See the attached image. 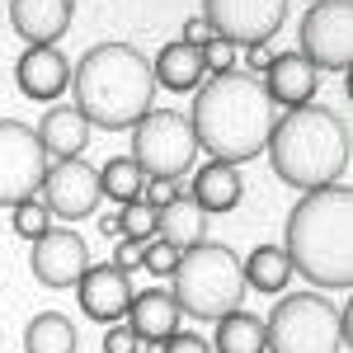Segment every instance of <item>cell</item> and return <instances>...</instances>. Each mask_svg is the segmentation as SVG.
I'll return each mask as SVG.
<instances>
[{
	"label": "cell",
	"mask_w": 353,
	"mask_h": 353,
	"mask_svg": "<svg viewBox=\"0 0 353 353\" xmlns=\"http://www.w3.org/2000/svg\"><path fill=\"white\" fill-rule=\"evenodd\" d=\"M48 156L38 146V132L19 118H0V208H19L48 179Z\"/></svg>",
	"instance_id": "obj_9"
},
{
	"label": "cell",
	"mask_w": 353,
	"mask_h": 353,
	"mask_svg": "<svg viewBox=\"0 0 353 353\" xmlns=\"http://www.w3.org/2000/svg\"><path fill=\"white\" fill-rule=\"evenodd\" d=\"M269 353H349V311L325 292H288L264 321Z\"/></svg>",
	"instance_id": "obj_6"
},
{
	"label": "cell",
	"mask_w": 353,
	"mask_h": 353,
	"mask_svg": "<svg viewBox=\"0 0 353 353\" xmlns=\"http://www.w3.org/2000/svg\"><path fill=\"white\" fill-rule=\"evenodd\" d=\"M141 349V339H137L128 325H109V334H104V353H137Z\"/></svg>",
	"instance_id": "obj_34"
},
{
	"label": "cell",
	"mask_w": 353,
	"mask_h": 353,
	"mask_svg": "<svg viewBox=\"0 0 353 353\" xmlns=\"http://www.w3.org/2000/svg\"><path fill=\"white\" fill-rule=\"evenodd\" d=\"M179 179H146L141 184V203H151V208H165V203H174L179 198Z\"/></svg>",
	"instance_id": "obj_31"
},
{
	"label": "cell",
	"mask_w": 353,
	"mask_h": 353,
	"mask_svg": "<svg viewBox=\"0 0 353 353\" xmlns=\"http://www.w3.org/2000/svg\"><path fill=\"white\" fill-rule=\"evenodd\" d=\"M141 184H146V174L137 170L132 156H113L99 165V198H109V203H137Z\"/></svg>",
	"instance_id": "obj_25"
},
{
	"label": "cell",
	"mask_w": 353,
	"mask_h": 353,
	"mask_svg": "<svg viewBox=\"0 0 353 353\" xmlns=\"http://www.w3.org/2000/svg\"><path fill=\"white\" fill-rule=\"evenodd\" d=\"M174 264H179V250H174V245L156 241V236L141 245V269L151 273V278H170V273H174Z\"/></svg>",
	"instance_id": "obj_28"
},
{
	"label": "cell",
	"mask_w": 353,
	"mask_h": 353,
	"mask_svg": "<svg viewBox=\"0 0 353 353\" xmlns=\"http://www.w3.org/2000/svg\"><path fill=\"white\" fill-rule=\"evenodd\" d=\"M283 250L316 292H349L353 288V193L344 184L301 193L288 212Z\"/></svg>",
	"instance_id": "obj_2"
},
{
	"label": "cell",
	"mask_w": 353,
	"mask_h": 353,
	"mask_svg": "<svg viewBox=\"0 0 353 353\" xmlns=\"http://www.w3.org/2000/svg\"><path fill=\"white\" fill-rule=\"evenodd\" d=\"M297 52L316 71H349L353 66V0H316L301 14Z\"/></svg>",
	"instance_id": "obj_8"
},
{
	"label": "cell",
	"mask_w": 353,
	"mask_h": 353,
	"mask_svg": "<svg viewBox=\"0 0 353 353\" xmlns=\"http://www.w3.org/2000/svg\"><path fill=\"white\" fill-rule=\"evenodd\" d=\"M212 349L217 353H269V339H264V321L250 316V311H226L217 321V334H212Z\"/></svg>",
	"instance_id": "obj_23"
},
{
	"label": "cell",
	"mask_w": 353,
	"mask_h": 353,
	"mask_svg": "<svg viewBox=\"0 0 353 353\" xmlns=\"http://www.w3.org/2000/svg\"><path fill=\"white\" fill-rule=\"evenodd\" d=\"M156 241L174 245V250H189V245L208 241V212L193 203L189 193H179L174 203L156 208Z\"/></svg>",
	"instance_id": "obj_21"
},
{
	"label": "cell",
	"mask_w": 353,
	"mask_h": 353,
	"mask_svg": "<svg viewBox=\"0 0 353 353\" xmlns=\"http://www.w3.org/2000/svg\"><path fill=\"white\" fill-rule=\"evenodd\" d=\"M189 198L212 217V212H231L236 203L245 198V179H241V165H226V161H208L198 174H193V189Z\"/></svg>",
	"instance_id": "obj_19"
},
{
	"label": "cell",
	"mask_w": 353,
	"mask_h": 353,
	"mask_svg": "<svg viewBox=\"0 0 353 353\" xmlns=\"http://www.w3.org/2000/svg\"><path fill=\"white\" fill-rule=\"evenodd\" d=\"M118 231L128 236V241H151L156 236V208L151 203H123V212H118Z\"/></svg>",
	"instance_id": "obj_26"
},
{
	"label": "cell",
	"mask_w": 353,
	"mask_h": 353,
	"mask_svg": "<svg viewBox=\"0 0 353 353\" xmlns=\"http://www.w3.org/2000/svg\"><path fill=\"white\" fill-rule=\"evenodd\" d=\"M76 297L94 325H118L128 316V301H132V278L113 264H90L76 283Z\"/></svg>",
	"instance_id": "obj_13"
},
{
	"label": "cell",
	"mask_w": 353,
	"mask_h": 353,
	"mask_svg": "<svg viewBox=\"0 0 353 353\" xmlns=\"http://www.w3.org/2000/svg\"><path fill=\"white\" fill-rule=\"evenodd\" d=\"M264 151L273 161V174L288 189H325V184H339L349 170V123L330 104H301L273 123Z\"/></svg>",
	"instance_id": "obj_4"
},
{
	"label": "cell",
	"mask_w": 353,
	"mask_h": 353,
	"mask_svg": "<svg viewBox=\"0 0 353 353\" xmlns=\"http://www.w3.org/2000/svg\"><path fill=\"white\" fill-rule=\"evenodd\" d=\"M76 113L99 132H132V123L156 99L151 57L132 43H94L71 66Z\"/></svg>",
	"instance_id": "obj_3"
},
{
	"label": "cell",
	"mask_w": 353,
	"mask_h": 353,
	"mask_svg": "<svg viewBox=\"0 0 353 353\" xmlns=\"http://www.w3.org/2000/svg\"><path fill=\"white\" fill-rule=\"evenodd\" d=\"M278 123V109L264 94V85L245 71H226V76H208L193 90V113L189 128L198 137V151H208L212 161L245 165L254 161L269 132Z\"/></svg>",
	"instance_id": "obj_1"
},
{
	"label": "cell",
	"mask_w": 353,
	"mask_h": 353,
	"mask_svg": "<svg viewBox=\"0 0 353 353\" xmlns=\"http://www.w3.org/2000/svg\"><path fill=\"white\" fill-rule=\"evenodd\" d=\"M259 85H264V94L273 99V109H301V104H316L321 71L301 52H283V57H269V71H264Z\"/></svg>",
	"instance_id": "obj_15"
},
{
	"label": "cell",
	"mask_w": 353,
	"mask_h": 353,
	"mask_svg": "<svg viewBox=\"0 0 353 353\" xmlns=\"http://www.w3.org/2000/svg\"><path fill=\"white\" fill-rule=\"evenodd\" d=\"M128 156L146 179H179L198 161V137L179 109H146L132 123V151Z\"/></svg>",
	"instance_id": "obj_7"
},
{
	"label": "cell",
	"mask_w": 353,
	"mask_h": 353,
	"mask_svg": "<svg viewBox=\"0 0 353 353\" xmlns=\"http://www.w3.org/2000/svg\"><path fill=\"white\" fill-rule=\"evenodd\" d=\"M33 132L48 161H81V151L90 146V123L76 113V104H52Z\"/></svg>",
	"instance_id": "obj_18"
},
{
	"label": "cell",
	"mask_w": 353,
	"mask_h": 353,
	"mask_svg": "<svg viewBox=\"0 0 353 353\" xmlns=\"http://www.w3.org/2000/svg\"><path fill=\"white\" fill-rule=\"evenodd\" d=\"M179 321H184V311L170 288H146V292H132V301H128V330L151 349L165 344L179 330Z\"/></svg>",
	"instance_id": "obj_17"
},
{
	"label": "cell",
	"mask_w": 353,
	"mask_h": 353,
	"mask_svg": "<svg viewBox=\"0 0 353 353\" xmlns=\"http://www.w3.org/2000/svg\"><path fill=\"white\" fill-rule=\"evenodd\" d=\"M76 19V0H10V24L28 48H57Z\"/></svg>",
	"instance_id": "obj_14"
},
{
	"label": "cell",
	"mask_w": 353,
	"mask_h": 353,
	"mask_svg": "<svg viewBox=\"0 0 353 353\" xmlns=\"http://www.w3.org/2000/svg\"><path fill=\"white\" fill-rule=\"evenodd\" d=\"M28 264H33V278H38L43 288H76L81 273L90 269V250H85V241L71 226H48V231L33 241Z\"/></svg>",
	"instance_id": "obj_12"
},
{
	"label": "cell",
	"mask_w": 353,
	"mask_h": 353,
	"mask_svg": "<svg viewBox=\"0 0 353 353\" xmlns=\"http://www.w3.org/2000/svg\"><path fill=\"white\" fill-rule=\"evenodd\" d=\"M236 61H241V48L226 43V38H212V43L203 48V71H208V76H226V71H236Z\"/></svg>",
	"instance_id": "obj_29"
},
{
	"label": "cell",
	"mask_w": 353,
	"mask_h": 353,
	"mask_svg": "<svg viewBox=\"0 0 353 353\" xmlns=\"http://www.w3.org/2000/svg\"><path fill=\"white\" fill-rule=\"evenodd\" d=\"M212 38H217V33H212V24H208L203 14H189V19H184V38H179V43H189V48H198V52H203Z\"/></svg>",
	"instance_id": "obj_33"
},
{
	"label": "cell",
	"mask_w": 353,
	"mask_h": 353,
	"mask_svg": "<svg viewBox=\"0 0 353 353\" xmlns=\"http://www.w3.org/2000/svg\"><path fill=\"white\" fill-rule=\"evenodd\" d=\"M156 353H212V344L203 334H189V330H174L165 344H156Z\"/></svg>",
	"instance_id": "obj_30"
},
{
	"label": "cell",
	"mask_w": 353,
	"mask_h": 353,
	"mask_svg": "<svg viewBox=\"0 0 353 353\" xmlns=\"http://www.w3.org/2000/svg\"><path fill=\"white\" fill-rule=\"evenodd\" d=\"M24 353H76V325L61 311H38L24 325Z\"/></svg>",
	"instance_id": "obj_24"
},
{
	"label": "cell",
	"mask_w": 353,
	"mask_h": 353,
	"mask_svg": "<svg viewBox=\"0 0 353 353\" xmlns=\"http://www.w3.org/2000/svg\"><path fill=\"white\" fill-rule=\"evenodd\" d=\"M241 61H245V76H254V81L269 71V52L264 48H241Z\"/></svg>",
	"instance_id": "obj_35"
},
{
	"label": "cell",
	"mask_w": 353,
	"mask_h": 353,
	"mask_svg": "<svg viewBox=\"0 0 353 353\" xmlns=\"http://www.w3.org/2000/svg\"><path fill=\"white\" fill-rule=\"evenodd\" d=\"M99 231H104V236H109V241H118V236H123V231H118V217H99Z\"/></svg>",
	"instance_id": "obj_36"
},
{
	"label": "cell",
	"mask_w": 353,
	"mask_h": 353,
	"mask_svg": "<svg viewBox=\"0 0 353 353\" xmlns=\"http://www.w3.org/2000/svg\"><path fill=\"white\" fill-rule=\"evenodd\" d=\"M10 226H14V236H24V241H38L48 226H52V212L38 203V198H28L19 208H10Z\"/></svg>",
	"instance_id": "obj_27"
},
{
	"label": "cell",
	"mask_w": 353,
	"mask_h": 353,
	"mask_svg": "<svg viewBox=\"0 0 353 353\" xmlns=\"http://www.w3.org/2000/svg\"><path fill=\"white\" fill-rule=\"evenodd\" d=\"M311 5H316V0H311Z\"/></svg>",
	"instance_id": "obj_37"
},
{
	"label": "cell",
	"mask_w": 353,
	"mask_h": 353,
	"mask_svg": "<svg viewBox=\"0 0 353 353\" xmlns=\"http://www.w3.org/2000/svg\"><path fill=\"white\" fill-rule=\"evenodd\" d=\"M141 245L146 241H128V236H118V245H113V269H123V273H132V269H141Z\"/></svg>",
	"instance_id": "obj_32"
},
{
	"label": "cell",
	"mask_w": 353,
	"mask_h": 353,
	"mask_svg": "<svg viewBox=\"0 0 353 353\" xmlns=\"http://www.w3.org/2000/svg\"><path fill=\"white\" fill-rule=\"evenodd\" d=\"M203 19L236 48H264L288 19V0H203Z\"/></svg>",
	"instance_id": "obj_10"
},
{
	"label": "cell",
	"mask_w": 353,
	"mask_h": 353,
	"mask_svg": "<svg viewBox=\"0 0 353 353\" xmlns=\"http://www.w3.org/2000/svg\"><path fill=\"white\" fill-rule=\"evenodd\" d=\"M14 85L28 99L52 104V99H61V90H71V61L61 48H28L14 61Z\"/></svg>",
	"instance_id": "obj_16"
},
{
	"label": "cell",
	"mask_w": 353,
	"mask_h": 353,
	"mask_svg": "<svg viewBox=\"0 0 353 353\" xmlns=\"http://www.w3.org/2000/svg\"><path fill=\"white\" fill-rule=\"evenodd\" d=\"M151 76H156V90H174V94H189L208 81L203 71V52L189 48V43H165L156 61H151Z\"/></svg>",
	"instance_id": "obj_20"
},
{
	"label": "cell",
	"mask_w": 353,
	"mask_h": 353,
	"mask_svg": "<svg viewBox=\"0 0 353 353\" xmlns=\"http://www.w3.org/2000/svg\"><path fill=\"white\" fill-rule=\"evenodd\" d=\"M43 208L61 221H81L99 212V170L85 161H52L43 179Z\"/></svg>",
	"instance_id": "obj_11"
},
{
	"label": "cell",
	"mask_w": 353,
	"mask_h": 353,
	"mask_svg": "<svg viewBox=\"0 0 353 353\" xmlns=\"http://www.w3.org/2000/svg\"><path fill=\"white\" fill-rule=\"evenodd\" d=\"M170 283H174L170 292L179 301L184 321H221L226 311H236L245 301V269L231 245L198 241L189 250H179Z\"/></svg>",
	"instance_id": "obj_5"
},
{
	"label": "cell",
	"mask_w": 353,
	"mask_h": 353,
	"mask_svg": "<svg viewBox=\"0 0 353 353\" xmlns=\"http://www.w3.org/2000/svg\"><path fill=\"white\" fill-rule=\"evenodd\" d=\"M241 269H245V288L283 297V288L292 278V259H288L283 245H259V250H250V259H241Z\"/></svg>",
	"instance_id": "obj_22"
}]
</instances>
